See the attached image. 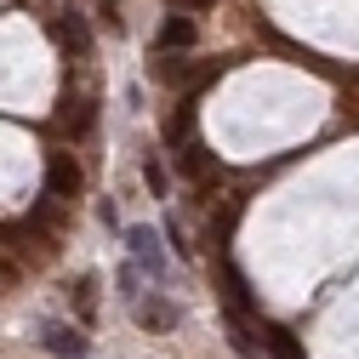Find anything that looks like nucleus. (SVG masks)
Returning <instances> with one entry per match:
<instances>
[{
    "label": "nucleus",
    "mask_w": 359,
    "mask_h": 359,
    "mask_svg": "<svg viewBox=\"0 0 359 359\" xmlns=\"http://www.w3.org/2000/svg\"><path fill=\"white\" fill-rule=\"evenodd\" d=\"M97 18H103L109 29H126V18H120V0H97Z\"/></svg>",
    "instance_id": "nucleus-16"
},
{
    "label": "nucleus",
    "mask_w": 359,
    "mask_h": 359,
    "mask_svg": "<svg viewBox=\"0 0 359 359\" xmlns=\"http://www.w3.org/2000/svg\"><path fill=\"white\" fill-rule=\"evenodd\" d=\"M177 165H183V177H205V171H217V160H205V149H194V143H183Z\"/></svg>",
    "instance_id": "nucleus-11"
},
{
    "label": "nucleus",
    "mask_w": 359,
    "mask_h": 359,
    "mask_svg": "<svg viewBox=\"0 0 359 359\" xmlns=\"http://www.w3.org/2000/svg\"><path fill=\"white\" fill-rule=\"evenodd\" d=\"M46 353H57V359H80V353H86V337H80L74 325H46Z\"/></svg>",
    "instance_id": "nucleus-5"
},
{
    "label": "nucleus",
    "mask_w": 359,
    "mask_h": 359,
    "mask_svg": "<svg viewBox=\"0 0 359 359\" xmlns=\"http://www.w3.org/2000/svg\"><path fill=\"white\" fill-rule=\"evenodd\" d=\"M165 6H177V12H205L211 0H165Z\"/></svg>",
    "instance_id": "nucleus-17"
},
{
    "label": "nucleus",
    "mask_w": 359,
    "mask_h": 359,
    "mask_svg": "<svg viewBox=\"0 0 359 359\" xmlns=\"http://www.w3.org/2000/svg\"><path fill=\"white\" fill-rule=\"evenodd\" d=\"M262 342H268V353H274V359H302V348H297V337H291L285 325H268Z\"/></svg>",
    "instance_id": "nucleus-10"
},
{
    "label": "nucleus",
    "mask_w": 359,
    "mask_h": 359,
    "mask_svg": "<svg viewBox=\"0 0 359 359\" xmlns=\"http://www.w3.org/2000/svg\"><path fill=\"white\" fill-rule=\"evenodd\" d=\"M205 74H217V69H189L177 52H160V46H154V63H149V80H154V86H194V80H205Z\"/></svg>",
    "instance_id": "nucleus-3"
},
{
    "label": "nucleus",
    "mask_w": 359,
    "mask_h": 359,
    "mask_svg": "<svg viewBox=\"0 0 359 359\" xmlns=\"http://www.w3.org/2000/svg\"><path fill=\"white\" fill-rule=\"evenodd\" d=\"M222 280H229V297H234V308H257V297L245 291V280L234 274V268H229V274H222Z\"/></svg>",
    "instance_id": "nucleus-14"
},
{
    "label": "nucleus",
    "mask_w": 359,
    "mask_h": 359,
    "mask_svg": "<svg viewBox=\"0 0 359 359\" xmlns=\"http://www.w3.org/2000/svg\"><path fill=\"white\" fill-rule=\"evenodd\" d=\"M143 183H149V194H165V171H160V160L143 165Z\"/></svg>",
    "instance_id": "nucleus-15"
},
{
    "label": "nucleus",
    "mask_w": 359,
    "mask_h": 359,
    "mask_svg": "<svg viewBox=\"0 0 359 359\" xmlns=\"http://www.w3.org/2000/svg\"><path fill=\"white\" fill-rule=\"evenodd\" d=\"M92 285H97V280H92V274H80V285H74V291H69V297H74V302H80V320H92Z\"/></svg>",
    "instance_id": "nucleus-13"
},
{
    "label": "nucleus",
    "mask_w": 359,
    "mask_h": 359,
    "mask_svg": "<svg viewBox=\"0 0 359 359\" xmlns=\"http://www.w3.org/2000/svg\"><path fill=\"white\" fill-rule=\"evenodd\" d=\"M126 240H131V257H137L143 268H160V240H154V229H131Z\"/></svg>",
    "instance_id": "nucleus-7"
},
{
    "label": "nucleus",
    "mask_w": 359,
    "mask_h": 359,
    "mask_svg": "<svg viewBox=\"0 0 359 359\" xmlns=\"http://www.w3.org/2000/svg\"><path fill=\"white\" fill-rule=\"evenodd\" d=\"M57 40H63L69 52L92 57V29H86V18H63V23H57Z\"/></svg>",
    "instance_id": "nucleus-6"
},
{
    "label": "nucleus",
    "mask_w": 359,
    "mask_h": 359,
    "mask_svg": "<svg viewBox=\"0 0 359 359\" xmlns=\"http://www.w3.org/2000/svg\"><path fill=\"white\" fill-rule=\"evenodd\" d=\"M97 120V97H92V86H80V92H63L57 97V131H69V137H86Z\"/></svg>",
    "instance_id": "nucleus-1"
},
{
    "label": "nucleus",
    "mask_w": 359,
    "mask_h": 359,
    "mask_svg": "<svg viewBox=\"0 0 359 359\" xmlns=\"http://www.w3.org/2000/svg\"><path fill=\"white\" fill-rule=\"evenodd\" d=\"M34 229H46V234H57V229H63V205H57V194L34 205Z\"/></svg>",
    "instance_id": "nucleus-12"
},
{
    "label": "nucleus",
    "mask_w": 359,
    "mask_h": 359,
    "mask_svg": "<svg viewBox=\"0 0 359 359\" xmlns=\"http://www.w3.org/2000/svg\"><path fill=\"white\" fill-rule=\"evenodd\" d=\"M194 40H200L194 18H165V23H160V40H154V46H160V52H189Z\"/></svg>",
    "instance_id": "nucleus-4"
},
{
    "label": "nucleus",
    "mask_w": 359,
    "mask_h": 359,
    "mask_svg": "<svg viewBox=\"0 0 359 359\" xmlns=\"http://www.w3.org/2000/svg\"><path fill=\"white\" fill-rule=\"evenodd\" d=\"M137 320H143L149 331H171L177 320H183V313H177L171 302H143V308H137Z\"/></svg>",
    "instance_id": "nucleus-8"
},
{
    "label": "nucleus",
    "mask_w": 359,
    "mask_h": 359,
    "mask_svg": "<svg viewBox=\"0 0 359 359\" xmlns=\"http://www.w3.org/2000/svg\"><path fill=\"white\" fill-rule=\"evenodd\" d=\"M189 131H194V103H183V109L165 120V143H171V149H183V143H189Z\"/></svg>",
    "instance_id": "nucleus-9"
},
{
    "label": "nucleus",
    "mask_w": 359,
    "mask_h": 359,
    "mask_svg": "<svg viewBox=\"0 0 359 359\" xmlns=\"http://www.w3.org/2000/svg\"><path fill=\"white\" fill-rule=\"evenodd\" d=\"M80 189H86V171L74 165V154H46V194L74 200Z\"/></svg>",
    "instance_id": "nucleus-2"
}]
</instances>
